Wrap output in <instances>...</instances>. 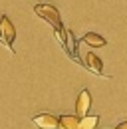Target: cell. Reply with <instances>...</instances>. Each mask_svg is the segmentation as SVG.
Masks as SVG:
<instances>
[{
  "mask_svg": "<svg viewBox=\"0 0 127 129\" xmlns=\"http://www.w3.org/2000/svg\"><path fill=\"white\" fill-rule=\"evenodd\" d=\"M34 12L38 14L40 18H44L48 24L56 30V36L60 38V42L64 44V40H66V28H64L62 24V18H60V12H58V8H54L52 4H36L34 6Z\"/></svg>",
  "mask_w": 127,
  "mask_h": 129,
  "instance_id": "obj_1",
  "label": "cell"
},
{
  "mask_svg": "<svg viewBox=\"0 0 127 129\" xmlns=\"http://www.w3.org/2000/svg\"><path fill=\"white\" fill-rule=\"evenodd\" d=\"M0 38H2V42H4L6 48L12 50V44L16 40V28H14V24L10 22L8 16H0Z\"/></svg>",
  "mask_w": 127,
  "mask_h": 129,
  "instance_id": "obj_2",
  "label": "cell"
},
{
  "mask_svg": "<svg viewBox=\"0 0 127 129\" xmlns=\"http://www.w3.org/2000/svg\"><path fill=\"white\" fill-rule=\"evenodd\" d=\"M89 107H91V93L87 89H81L79 95H78V101H76V115H78L79 119L87 117Z\"/></svg>",
  "mask_w": 127,
  "mask_h": 129,
  "instance_id": "obj_3",
  "label": "cell"
},
{
  "mask_svg": "<svg viewBox=\"0 0 127 129\" xmlns=\"http://www.w3.org/2000/svg\"><path fill=\"white\" fill-rule=\"evenodd\" d=\"M32 121H34L36 127H40V129H58L60 127V117H56L52 113H40Z\"/></svg>",
  "mask_w": 127,
  "mask_h": 129,
  "instance_id": "obj_4",
  "label": "cell"
},
{
  "mask_svg": "<svg viewBox=\"0 0 127 129\" xmlns=\"http://www.w3.org/2000/svg\"><path fill=\"white\" fill-rule=\"evenodd\" d=\"M83 66L87 70H91L93 74H97V76H103V64H101V60L95 56L93 52H87L83 56Z\"/></svg>",
  "mask_w": 127,
  "mask_h": 129,
  "instance_id": "obj_5",
  "label": "cell"
},
{
  "mask_svg": "<svg viewBox=\"0 0 127 129\" xmlns=\"http://www.w3.org/2000/svg\"><path fill=\"white\" fill-rule=\"evenodd\" d=\"M81 42L87 44V46H91V48H101V46L107 44L105 38H101L99 34H95V32H87L85 36H81Z\"/></svg>",
  "mask_w": 127,
  "mask_h": 129,
  "instance_id": "obj_6",
  "label": "cell"
},
{
  "mask_svg": "<svg viewBox=\"0 0 127 129\" xmlns=\"http://www.w3.org/2000/svg\"><path fill=\"white\" fill-rule=\"evenodd\" d=\"M58 129H79V117L78 115H60Z\"/></svg>",
  "mask_w": 127,
  "mask_h": 129,
  "instance_id": "obj_7",
  "label": "cell"
},
{
  "mask_svg": "<svg viewBox=\"0 0 127 129\" xmlns=\"http://www.w3.org/2000/svg\"><path fill=\"white\" fill-rule=\"evenodd\" d=\"M64 46H66L68 54H70L74 60H78V52H76V40H74V34H72V30H66V40H64Z\"/></svg>",
  "mask_w": 127,
  "mask_h": 129,
  "instance_id": "obj_8",
  "label": "cell"
},
{
  "mask_svg": "<svg viewBox=\"0 0 127 129\" xmlns=\"http://www.w3.org/2000/svg\"><path fill=\"white\" fill-rule=\"evenodd\" d=\"M97 123H99V115H87L79 119V129H95Z\"/></svg>",
  "mask_w": 127,
  "mask_h": 129,
  "instance_id": "obj_9",
  "label": "cell"
},
{
  "mask_svg": "<svg viewBox=\"0 0 127 129\" xmlns=\"http://www.w3.org/2000/svg\"><path fill=\"white\" fill-rule=\"evenodd\" d=\"M113 129H127V121H121L119 125H115Z\"/></svg>",
  "mask_w": 127,
  "mask_h": 129,
  "instance_id": "obj_10",
  "label": "cell"
}]
</instances>
